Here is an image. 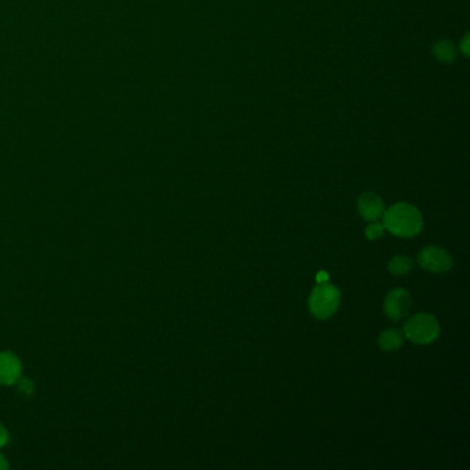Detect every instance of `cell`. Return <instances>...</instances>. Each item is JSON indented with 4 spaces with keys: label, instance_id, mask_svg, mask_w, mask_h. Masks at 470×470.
<instances>
[{
    "label": "cell",
    "instance_id": "cell-4",
    "mask_svg": "<svg viewBox=\"0 0 470 470\" xmlns=\"http://www.w3.org/2000/svg\"><path fill=\"white\" fill-rule=\"evenodd\" d=\"M418 264L432 273H445L451 270L454 261L451 254L438 246H428L418 254Z\"/></svg>",
    "mask_w": 470,
    "mask_h": 470
},
{
    "label": "cell",
    "instance_id": "cell-8",
    "mask_svg": "<svg viewBox=\"0 0 470 470\" xmlns=\"http://www.w3.org/2000/svg\"><path fill=\"white\" fill-rule=\"evenodd\" d=\"M404 339H406V337L402 330L387 328L380 334L378 344H380V348L385 352H396L403 347Z\"/></svg>",
    "mask_w": 470,
    "mask_h": 470
},
{
    "label": "cell",
    "instance_id": "cell-16",
    "mask_svg": "<svg viewBox=\"0 0 470 470\" xmlns=\"http://www.w3.org/2000/svg\"><path fill=\"white\" fill-rule=\"evenodd\" d=\"M462 50H464V53H465V54H468V37H465V40H464Z\"/></svg>",
    "mask_w": 470,
    "mask_h": 470
},
{
    "label": "cell",
    "instance_id": "cell-3",
    "mask_svg": "<svg viewBox=\"0 0 470 470\" xmlns=\"http://www.w3.org/2000/svg\"><path fill=\"white\" fill-rule=\"evenodd\" d=\"M403 332L414 344L426 345L439 338L440 324L430 313H416L406 322Z\"/></svg>",
    "mask_w": 470,
    "mask_h": 470
},
{
    "label": "cell",
    "instance_id": "cell-15",
    "mask_svg": "<svg viewBox=\"0 0 470 470\" xmlns=\"http://www.w3.org/2000/svg\"><path fill=\"white\" fill-rule=\"evenodd\" d=\"M328 280V275L325 273V272H320L319 275H318V282L319 283H323V282H327Z\"/></svg>",
    "mask_w": 470,
    "mask_h": 470
},
{
    "label": "cell",
    "instance_id": "cell-5",
    "mask_svg": "<svg viewBox=\"0 0 470 470\" xmlns=\"http://www.w3.org/2000/svg\"><path fill=\"white\" fill-rule=\"evenodd\" d=\"M411 295L404 289H394L386 295L383 309L386 316L393 322H400L409 316L411 311Z\"/></svg>",
    "mask_w": 470,
    "mask_h": 470
},
{
    "label": "cell",
    "instance_id": "cell-2",
    "mask_svg": "<svg viewBox=\"0 0 470 470\" xmlns=\"http://www.w3.org/2000/svg\"><path fill=\"white\" fill-rule=\"evenodd\" d=\"M341 291L323 282L318 284L309 295V311L316 319H328L331 318L339 308Z\"/></svg>",
    "mask_w": 470,
    "mask_h": 470
},
{
    "label": "cell",
    "instance_id": "cell-1",
    "mask_svg": "<svg viewBox=\"0 0 470 470\" xmlns=\"http://www.w3.org/2000/svg\"><path fill=\"white\" fill-rule=\"evenodd\" d=\"M383 227L399 237L416 236L423 228L421 211L409 203H397L383 212Z\"/></svg>",
    "mask_w": 470,
    "mask_h": 470
},
{
    "label": "cell",
    "instance_id": "cell-11",
    "mask_svg": "<svg viewBox=\"0 0 470 470\" xmlns=\"http://www.w3.org/2000/svg\"><path fill=\"white\" fill-rule=\"evenodd\" d=\"M385 227H383V222H378V221H373V224H370L367 228H366V236L368 240H377L380 239L381 236L383 235L385 232Z\"/></svg>",
    "mask_w": 470,
    "mask_h": 470
},
{
    "label": "cell",
    "instance_id": "cell-14",
    "mask_svg": "<svg viewBox=\"0 0 470 470\" xmlns=\"http://www.w3.org/2000/svg\"><path fill=\"white\" fill-rule=\"evenodd\" d=\"M8 469V462L7 459L0 454V470Z\"/></svg>",
    "mask_w": 470,
    "mask_h": 470
},
{
    "label": "cell",
    "instance_id": "cell-12",
    "mask_svg": "<svg viewBox=\"0 0 470 470\" xmlns=\"http://www.w3.org/2000/svg\"><path fill=\"white\" fill-rule=\"evenodd\" d=\"M18 390L25 396H30L35 390V385L28 378H20L18 380Z\"/></svg>",
    "mask_w": 470,
    "mask_h": 470
},
{
    "label": "cell",
    "instance_id": "cell-13",
    "mask_svg": "<svg viewBox=\"0 0 470 470\" xmlns=\"http://www.w3.org/2000/svg\"><path fill=\"white\" fill-rule=\"evenodd\" d=\"M8 441V432L7 429L4 428V425L0 422V447L6 445Z\"/></svg>",
    "mask_w": 470,
    "mask_h": 470
},
{
    "label": "cell",
    "instance_id": "cell-7",
    "mask_svg": "<svg viewBox=\"0 0 470 470\" xmlns=\"http://www.w3.org/2000/svg\"><path fill=\"white\" fill-rule=\"evenodd\" d=\"M358 212L366 221H378L385 212V203L382 199L374 193V192H367L358 198L357 202Z\"/></svg>",
    "mask_w": 470,
    "mask_h": 470
},
{
    "label": "cell",
    "instance_id": "cell-9",
    "mask_svg": "<svg viewBox=\"0 0 470 470\" xmlns=\"http://www.w3.org/2000/svg\"><path fill=\"white\" fill-rule=\"evenodd\" d=\"M414 260L407 255H396L389 263V272L397 277L410 275L414 269Z\"/></svg>",
    "mask_w": 470,
    "mask_h": 470
},
{
    "label": "cell",
    "instance_id": "cell-6",
    "mask_svg": "<svg viewBox=\"0 0 470 470\" xmlns=\"http://www.w3.org/2000/svg\"><path fill=\"white\" fill-rule=\"evenodd\" d=\"M21 361L14 353H0V385L10 386L18 382L21 378Z\"/></svg>",
    "mask_w": 470,
    "mask_h": 470
},
{
    "label": "cell",
    "instance_id": "cell-10",
    "mask_svg": "<svg viewBox=\"0 0 470 470\" xmlns=\"http://www.w3.org/2000/svg\"><path fill=\"white\" fill-rule=\"evenodd\" d=\"M433 53L436 56V59H440L442 62H451L455 59L457 50L454 47V44L451 42L447 40H441L438 42L433 47Z\"/></svg>",
    "mask_w": 470,
    "mask_h": 470
}]
</instances>
